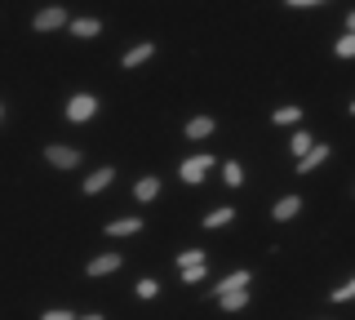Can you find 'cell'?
Segmentation results:
<instances>
[{
	"mask_svg": "<svg viewBox=\"0 0 355 320\" xmlns=\"http://www.w3.org/2000/svg\"><path fill=\"white\" fill-rule=\"evenodd\" d=\"M347 31H355V9H351V14H347Z\"/></svg>",
	"mask_w": 355,
	"mask_h": 320,
	"instance_id": "obj_25",
	"label": "cell"
},
{
	"mask_svg": "<svg viewBox=\"0 0 355 320\" xmlns=\"http://www.w3.org/2000/svg\"><path fill=\"white\" fill-rule=\"evenodd\" d=\"M116 267H120V253H103V258H94L85 271H89V276H111Z\"/></svg>",
	"mask_w": 355,
	"mask_h": 320,
	"instance_id": "obj_10",
	"label": "cell"
},
{
	"mask_svg": "<svg viewBox=\"0 0 355 320\" xmlns=\"http://www.w3.org/2000/svg\"><path fill=\"white\" fill-rule=\"evenodd\" d=\"M67 27H71V36L89 40V36H98V31H103V18H67Z\"/></svg>",
	"mask_w": 355,
	"mask_h": 320,
	"instance_id": "obj_5",
	"label": "cell"
},
{
	"mask_svg": "<svg viewBox=\"0 0 355 320\" xmlns=\"http://www.w3.org/2000/svg\"><path fill=\"white\" fill-rule=\"evenodd\" d=\"M222 178H227L231 187H240V178H244V169H240L236 160H227V169H222Z\"/></svg>",
	"mask_w": 355,
	"mask_h": 320,
	"instance_id": "obj_21",
	"label": "cell"
},
{
	"mask_svg": "<svg viewBox=\"0 0 355 320\" xmlns=\"http://www.w3.org/2000/svg\"><path fill=\"white\" fill-rule=\"evenodd\" d=\"M324 160H329V147H324V142H315V147H311L306 156L297 160V174H311V169H315V165H324Z\"/></svg>",
	"mask_w": 355,
	"mask_h": 320,
	"instance_id": "obj_7",
	"label": "cell"
},
{
	"mask_svg": "<svg viewBox=\"0 0 355 320\" xmlns=\"http://www.w3.org/2000/svg\"><path fill=\"white\" fill-rule=\"evenodd\" d=\"M40 320H71V312H44Z\"/></svg>",
	"mask_w": 355,
	"mask_h": 320,
	"instance_id": "obj_23",
	"label": "cell"
},
{
	"mask_svg": "<svg viewBox=\"0 0 355 320\" xmlns=\"http://www.w3.org/2000/svg\"><path fill=\"white\" fill-rule=\"evenodd\" d=\"M214 303L222 307V312H240V307H249V294L236 289V294H222V298H214Z\"/></svg>",
	"mask_w": 355,
	"mask_h": 320,
	"instance_id": "obj_13",
	"label": "cell"
},
{
	"mask_svg": "<svg viewBox=\"0 0 355 320\" xmlns=\"http://www.w3.org/2000/svg\"><path fill=\"white\" fill-rule=\"evenodd\" d=\"M160 196V178H138V187H133V201H155Z\"/></svg>",
	"mask_w": 355,
	"mask_h": 320,
	"instance_id": "obj_12",
	"label": "cell"
},
{
	"mask_svg": "<svg viewBox=\"0 0 355 320\" xmlns=\"http://www.w3.org/2000/svg\"><path fill=\"white\" fill-rule=\"evenodd\" d=\"M231 218H236V209H227V205H222V209H214V214L205 218V231H214V227H227Z\"/></svg>",
	"mask_w": 355,
	"mask_h": 320,
	"instance_id": "obj_16",
	"label": "cell"
},
{
	"mask_svg": "<svg viewBox=\"0 0 355 320\" xmlns=\"http://www.w3.org/2000/svg\"><path fill=\"white\" fill-rule=\"evenodd\" d=\"M44 160H49L53 169H76V165H80V151L76 147H44Z\"/></svg>",
	"mask_w": 355,
	"mask_h": 320,
	"instance_id": "obj_3",
	"label": "cell"
},
{
	"mask_svg": "<svg viewBox=\"0 0 355 320\" xmlns=\"http://www.w3.org/2000/svg\"><path fill=\"white\" fill-rule=\"evenodd\" d=\"M351 116H355V103H351Z\"/></svg>",
	"mask_w": 355,
	"mask_h": 320,
	"instance_id": "obj_26",
	"label": "cell"
},
{
	"mask_svg": "<svg viewBox=\"0 0 355 320\" xmlns=\"http://www.w3.org/2000/svg\"><path fill=\"white\" fill-rule=\"evenodd\" d=\"M98 112V98L94 94H76L71 103H67V120H76V125H80V120H89Z\"/></svg>",
	"mask_w": 355,
	"mask_h": 320,
	"instance_id": "obj_1",
	"label": "cell"
},
{
	"mask_svg": "<svg viewBox=\"0 0 355 320\" xmlns=\"http://www.w3.org/2000/svg\"><path fill=\"white\" fill-rule=\"evenodd\" d=\"M71 320H103V316H98V312H89V316H71Z\"/></svg>",
	"mask_w": 355,
	"mask_h": 320,
	"instance_id": "obj_24",
	"label": "cell"
},
{
	"mask_svg": "<svg viewBox=\"0 0 355 320\" xmlns=\"http://www.w3.org/2000/svg\"><path fill=\"white\" fill-rule=\"evenodd\" d=\"M151 53H155V49L147 45V40H142V45H133V49H129V53H125V58H120V62H125V67H142V62H147Z\"/></svg>",
	"mask_w": 355,
	"mask_h": 320,
	"instance_id": "obj_14",
	"label": "cell"
},
{
	"mask_svg": "<svg viewBox=\"0 0 355 320\" xmlns=\"http://www.w3.org/2000/svg\"><path fill=\"white\" fill-rule=\"evenodd\" d=\"M111 178H116L111 169H94V174L85 178V196H98V192H107V187H111Z\"/></svg>",
	"mask_w": 355,
	"mask_h": 320,
	"instance_id": "obj_8",
	"label": "cell"
},
{
	"mask_svg": "<svg viewBox=\"0 0 355 320\" xmlns=\"http://www.w3.org/2000/svg\"><path fill=\"white\" fill-rule=\"evenodd\" d=\"M311 147H315V142H311V134H306V129H297V134H293V156L302 160V156H306Z\"/></svg>",
	"mask_w": 355,
	"mask_h": 320,
	"instance_id": "obj_18",
	"label": "cell"
},
{
	"mask_svg": "<svg viewBox=\"0 0 355 320\" xmlns=\"http://www.w3.org/2000/svg\"><path fill=\"white\" fill-rule=\"evenodd\" d=\"M155 294H160V285H155V280H138V298H155Z\"/></svg>",
	"mask_w": 355,
	"mask_h": 320,
	"instance_id": "obj_22",
	"label": "cell"
},
{
	"mask_svg": "<svg viewBox=\"0 0 355 320\" xmlns=\"http://www.w3.org/2000/svg\"><path fill=\"white\" fill-rule=\"evenodd\" d=\"M271 120H275V125H297V120H302V107H280Z\"/></svg>",
	"mask_w": 355,
	"mask_h": 320,
	"instance_id": "obj_17",
	"label": "cell"
},
{
	"mask_svg": "<svg viewBox=\"0 0 355 320\" xmlns=\"http://www.w3.org/2000/svg\"><path fill=\"white\" fill-rule=\"evenodd\" d=\"M297 209H302V196H284V201H275L271 214H275V223H288V218H293Z\"/></svg>",
	"mask_w": 355,
	"mask_h": 320,
	"instance_id": "obj_9",
	"label": "cell"
},
{
	"mask_svg": "<svg viewBox=\"0 0 355 320\" xmlns=\"http://www.w3.org/2000/svg\"><path fill=\"white\" fill-rule=\"evenodd\" d=\"M178 267H182V271H191V267H205V253H200V249H187L182 258H178Z\"/></svg>",
	"mask_w": 355,
	"mask_h": 320,
	"instance_id": "obj_19",
	"label": "cell"
},
{
	"mask_svg": "<svg viewBox=\"0 0 355 320\" xmlns=\"http://www.w3.org/2000/svg\"><path fill=\"white\" fill-rule=\"evenodd\" d=\"M31 27H36V31H58V27H67V9H58V5L40 9V14L31 18Z\"/></svg>",
	"mask_w": 355,
	"mask_h": 320,
	"instance_id": "obj_2",
	"label": "cell"
},
{
	"mask_svg": "<svg viewBox=\"0 0 355 320\" xmlns=\"http://www.w3.org/2000/svg\"><path fill=\"white\" fill-rule=\"evenodd\" d=\"M209 165H214L209 156H191V160H182V169H178V174H182V183H187V187H196L200 178H205Z\"/></svg>",
	"mask_w": 355,
	"mask_h": 320,
	"instance_id": "obj_4",
	"label": "cell"
},
{
	"mask_svg": "<svg viewBox=\"0 0 355 320\" xmlns=\"http://www.w3.org/2000/svg\"><path fill=\"white\" fill-rule=\"evenodd\" d=\"M214 129H218V125H214V116H196L191 125H187V134H191V138H209Z\"/></svg>",
	"mask_w": 355,
	"mask_h": 320,
	"instance_id": "obj_15",
	"label": "cell"
},
{
	"mask_svg": "<svg viewBox=\"0 0 355 320\" xmlns=\"http://www.w3.org/2000/svg\"><path fill=\"white\" fill-rule=\"evenodd\" d=\"M338 58H355V31H347V36L338 40Z\"/></svg>",
	"mask_w": 355,
	"mask_h": 320,
	"instance_id": "obj_20",
	"label": "cell"
},
{
	"mask_svg": "<svg viewBox=\"0 0 355 320\" xmlns=\"http://www.w3.org/2000/svg\"><path fill=\"white\" fill-rule=\"evenodd\" d=\"M236 289H249V267H244V271H231L227 280H222L218 289H214V298H222V294H236Z\"/></svg>",
	"mask_w": 355,
	"mask_h": 320,
	"instance_id": "obj_6",
	"label": "cell"
},
{
	"mask_svg": "<svg viewBox=\"0 0 355 320\" xmlns=\"http://www.w3.org/2000/svg\"><path fill=\"white\" fill-rule=\"evenodd\" d=\"M133 231H142V218H116V223H107V236H133Z\"/></svg>",
	"mask_w": 355,
	"mask_h": 320,
	"instance_id": "obj_11",
	"label": "cell"
}]
</instances>
